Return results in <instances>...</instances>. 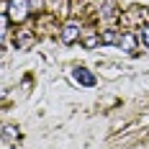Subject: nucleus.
<instances>
[{
  "instance_id": "nucleus-5",
  "label": "nucleus",
  "mask_w": 149,
  "mask_h": 149,
  "mask_svg": "<svg viewBox=\"0 0 149 149\" xmlns=\"http://www.w3.org/2000/svg\"><path fill=\"white\" fill-rule=\"evenodd\" d=\"M139 41H141V44H144V46L149 49V23H144V26H141V33H139Z\"/></svg>"
},
{
  "instance_id": "nucleus-4",
  "label": "nucleus",
  "mask_w": 149,
  "mask_h": 149,
  "mask_svg": "<svg viewBox=\"0 0 149 149\" xmlns=\"http://www.w3.org/2000/svg\"><path fill=\"white\" fill-rule=\"evenodd\" d=\"M116 44H118V49L129 52V54H134V52H136V44H141V41H139V36H134V33H121Z\"/></svg>"
},
{
  "instance_id": "nucleus-1",
  "label": "nucleus",
  "mask_w": 149,
  "mask_h": 149,
  "mask_svg": "<svg viewBox=\"0 0 149 149\" xmlns=\"http://www.w3.org/2000/svg\"><path fill=\"white\" fill-rule=\"evenodd\" d=\"M31 8H33L31 0H8V3H5V15H8V21H13V23H23Z\"/></svg>"
},
{
  "instance_id": "nucleus-2",
  "label": "nucleus",
  "mask_w": 149,
  "mask_h": 149,
  "mask_svg": "<svg viewBox=\"0 0 149 149\" xmlns=\"http://www.w3.org/2000/svg\"><path fill=\"white\" fill-rule=\"evenodd\" d=\"M80 36H82V26H80L77 21H67L64 29H62V41H64V44H74Z\"/></svg>"
},
{
  "instance_id": "nucleus-3",
  "label": "nucleus",
  "mask_w": 149,
  "mask_h": 149,
  "mask_svg": "<svg viewBox=\"0 0 149 149\" xmlns=\"http://www.w3.org/2000/svg\"><path fill=\"white\" fill-rule=\"evenodd\" d=\"M72 77L80 82V85H82V88H93V85H95V74L90 72L88 67H74Z\"/></svg>"
}]
</instances>
